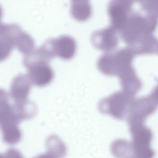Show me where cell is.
<instances>
[{"label":"cell","instance_id":"9a60e30c","mask_svg":"<svg viewBox=\"0 0 158 158\" xmlns=\"http://www.w3.org/2000/svg\"><path fill=\"white\" fill-rule=\"evenodd\" d=\"M0 158H23L21 153L17 150L10 148L1 154Z\"/></svg>","mask_w":158,"mask_h":158},{"label":"cell","instance_id":"52a82bcc","mask_svg":"<svg viewBox=\"0 0 158 158\" xmlns=\"http://www.w3.org/2000/svg\"><path fill=\"white\" fill-rule=\"evenodd\" d=\"M129 1L112 0L109 3L107 12L110 26L118 31L123 25L127 17V14L131 7Z\"/></svg>","mask_w":158,"mask_h":158},{"label":"cell","instance_id":"7a4b0ae2","mask_svg":"<svg viewBox=\"0 0 158 158\" xmlns=\"http://www.w3.org/2000/svg\"><path fill=\"white\" fill-rule=\"evenodd\" d=\"M135 99V95L122 90L100 100L98 108L102 114L117 119H127Z\"/></svg>","mask_w":158,"mask_h":158},{"label":"cell","instance_id":"6da1fadb","mask_svg":"<svg viewBox=\"0 0 158 158\" xmlns=\"http://www.w3.org/2000/svg\"><path fill=\"white\" fill-rule=\"evenodd\" d=\"M132 54L129 49L122 48L101 56L97 62V68L102 74L119 77L133 68Z\"/></svg>","mask_w":158,"mask_h":158},{"label":"cell","instance_id":"7c38bea8","mask_svg":"<svg viewBox=\"0 0 158 158\" xmlns=\"http://www.w3.org/2000/svg\"><path fill=\"white\" fill-rule=\"evenodd\" d=\"M70 13L76 20L85 21L91 15V5L88 1L72 0L71 2Z\"/></svg>","mask_w":158,"mask_h":158},{"label":"cell","instance_id":"2e32d148","mask_svg":"<svg viewBox=\"0 0 158 158\" xmlns=\"http://www.w3.org/2000/svg\"><path fill=\"white\" fill-rule=\"evenodd\" d=\"M149 96L154 103L158 106V84L153 88Z\"/></svg>","mask_w":158,"mask_h":158},{"label":"cell","instance_id":"8fae6325","mask_svg":"<svg viewBox=\"0 0 158 158\" xmlns=\"http://www.w3.org/2000/svg\"><path fill=\"white\" fill-rule=\"evenodd\" d=\"M145 24L142 19L137 17L127 18L125 22L118 31L122 39L125 42H133L140 31L144 29Z\"/></svg>","mask_w":158,"mask_h":158},{"label":"cell","instance_id":"3957f363","mask_svg":"<svg viewBox=\"0 0 158 158\" xmlns=\"http://www.w3.org/2000/svg\"><path fill=\"white\" fill-rule=\"evenodd\" d=\"M132 140L131 143L132 152L135 156H142L152 153L150 147L152 133L144 124L129 127Z\"/></svg>","mask_w":158,"mask_h":158},{"label":"cell","instance_id":"4fadbf2b","mask_svg":"<svg viewBox=\"0 0 158 158\" xmlns=\"http://www.w3.org/2000/svg\"><path fill=\"white\" fill-rule=\"evenodd\" d=\"M47 153L53 158H63L65 156L66 149L63 142L56 135L49 136L46 141Z\"/></svg>","mask_w":158,"mask_h":158},{"label":"cell","instance_id":"ba28073f","mask_svg":"<svg viewBox=\"0 0 158 158\" xmlns=\"http://www.w3.org/2000/svg\"><path fill=\"white\" fill-rule=\"evenodd\" d=\"M32 84L27 74H19L17 76L11 83L9 96L15 102L24 103L27 99Z\"/></svg>","mask_w":158,"mask_h":158},{"label":"cell","instance_id":"e0dca14e","mask_svg":"<svg viewBox=\"0 0 158 158\" xmlns=\"http://www.w3.org/2000/svg\"><path fill=\"white\" fill-rule=\"evenodd\" d=\"M34 158H53L48 153L41 154Z\"/></svg>","mask_w":158,"mask_h":158},{"label":"cell","instance_id":"277c9868","mask_svg":"<svg viewBox=\"0 0 158 158\" xmlns=\"http://www.w3.org/2000/svg\"><path fill=\"white\" fill-rule=\"evenodd\" d=\"M157 106L149 95L135 99L127 119L128 125L144 124L146 118L155 111Z\"/></svg>","mask_w":158,"mask_h":158},{"label":"cell","instance_id":"30bf717a","mask_svg":"<svg viewBox=\"0 0 158 158\" xmlns=\"http://www.w3.org/2000/svg\"><path fill=\"white\" fill-rule=\"evenodd\" d=\"M53 42L56 56L63 59L69 60L74 55L76 44L72 37L67 35H61L53 38Z\"/></svg>","mask_w":158,"mask_h":158},{"label":"cell","instance_id":"5b68a950","mask_svg":"<svg viewBox=\"0 0 158 158\" xmlns=\"http://www.w3.org/2000/svg\"><path fill=\"white\" fill-rule=\"evenodd\" d=\"M117 32L111 26L96 31L91 36L92 44L97 49L106 52H113L118 43Z\"/></svg>","mask_w":158,"mask_h":158},{"label":"cell","instance_id":"9c48e42d","mask_svg":"<svg viewBox=\"0 0 158 158\" xmlns=\"http://www.w3.org/2000/svg\"><path fill=\"white\" fill-rule=\"evenodd\" d=\"M27 74L32 83L39 87L44 86L53 80L54 73L48 63H41L28 68Z\"/></svg>","mask_w":158,"mask_h":158},{"label":"cell","instance_id":"8992f818","mask_svg":"<svg viewBox=\"0 0 158 158\" xmlns=\"http://www.w3.org/2000/svg\"><path fill=\"white\" fill-rule=\"evenodd\" d=\"M21 30L15 23L0 24V60L6 59L15 47L16 36Z\"/></svg>","mask_w":158,"mask_h":158},{"label":"cell","instance_id":"5bb4252c","mask_svg":"<svg viewBox=\"0 0 158 158\" xmlns=\"http://www.w3.org/2000/svg\"><path fill=\"white\" fill-rule=\"evenodd\" d=\"M34 45V41L31 36L21 30L17 36L15 47L26 54L33 50Z\"/></svg>","mask_w":158,"mask_h":158}]
</instances>
